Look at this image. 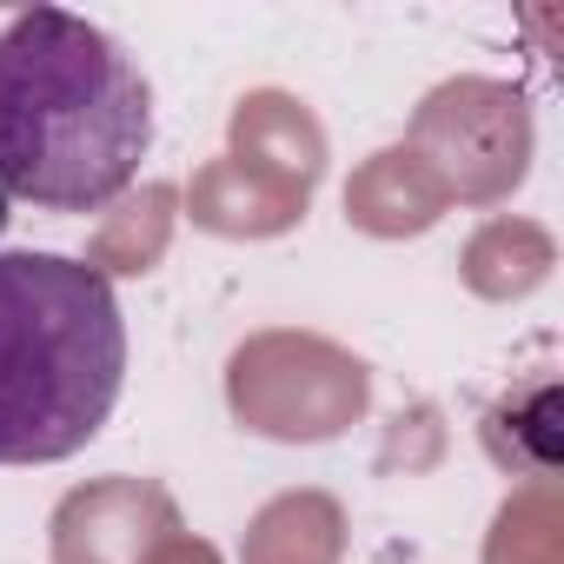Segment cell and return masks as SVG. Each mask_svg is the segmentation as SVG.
Instances as JSON below:
<instances>
[{
    "mask_svg": "<svg viewBox=\"0 0 564 564\" xmlns=\"http://www.w3.org/2000/svg\"><path fill=\"white\" fill-rule=\"evenodd\" d=\"M153 153V87L133 54L67 14L28 8L0 28V193L47 213L113 206Z\"/></svg>",
    "mask_w": 564,
    "mask_h": 564,
    "instance_id": "6da1fadb",
    "label": "cell"
},
{
    "mask_svg": "<svg viewBox=\"0 0 564 564\" xmlns=\"http://www.w3.org/2000/svg\"><path fill=\"white\" fill-rule=\"evenodd\" d=\"M127 392L113 279L67 252H0V465H61Z\"/></svg>",
    "mask_w": 564,
    "mask_h": 564,
    "instance_id": "7a4b0ae2",
    "label": "cell"
},
{
    "mask_svg": "<svg viewBox=\"0 0 564 564\" xmlns=\"http://www.w3.org/2000/svg\"><path fill=\"white\" fill-rule=\"evenodd\" d=\"M8 206H14V199H8V193H0V232H8V219H14V213H8Z\"/></svg>",
    "mask_w": 564,
    "mask_h": 564,
    "instance_id": "3957f363",
    "label": "cell"
}]
</instances>
